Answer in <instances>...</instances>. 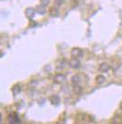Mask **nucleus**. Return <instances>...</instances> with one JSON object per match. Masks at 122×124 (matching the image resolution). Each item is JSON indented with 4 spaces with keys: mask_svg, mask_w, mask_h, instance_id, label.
Listing matches in <instances>:
<instances>
[{
    "mask_svg": "<svg viewBox=\"0 0 122 124\" xmlns=\"http://www.w3.org/2000/svg\"><path fill=\"white\" fill-rule=\"evenodd\" d=\"M8 121H9V124H21V119H20V117L19 115L15 112L11 113L9 115L8 117Z\"/></svg>",
    "mask_w": 122,
    "mask_h": 124,
    "instance_id": "f257e3e1",
    "label": "nucleus"
},
{
    "mask_svg": "<svg viewBox=\"0 0 122 124\" xmlns=\"http://www.w3.org/2000/svg\"><path fill=\"white\" fill-rule=\"evenodd\" d=\"M1 118H2V116H1V114H0V120H1Z\"/></svg>",
    "mask_w": 122,
    "mask_h": 124,
    "instance_id": "20e7f679",
    "label": "nucleus"
},
{
    "mask_svg": "<svg viewBox=\"0 0 122 124\" xmlns=\"http://www.w3.org/2000/svg\"><path fill=\"white\" fill-rule=\"evenodd\" d=\"M97 81H98V82H97L98 83H103V82L104 81V77H103V76H98V77H97Z\"/></svg>",
    "mask_w": 122,
    "mask_h": 124,
    "instance_id": "7ed1b4c3",
    "label": "nucleus"
},
{
    "mask_svg": "<svg viewBox=\"0 0 122 124\" xmlns=\"http://www.w3.org/2000/svg\"><path fill=\"white\" fill-rule=\"evenodd\" d=\"M108 69H109V66L107 64H103V65H101V67H100V70H103V71H106Z\"/></svg>",
    "mask_w": 122,
    "mask_h": 124,
    "instance_id": "f03ea898",
    "label": "nucleus"
}]
</instances>
